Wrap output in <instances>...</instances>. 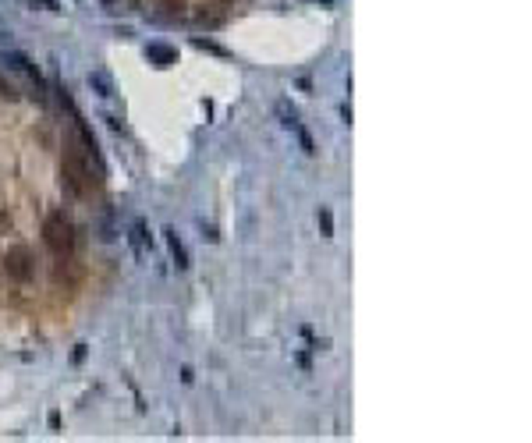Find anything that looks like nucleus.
Listing matches in <instances>:
<instances>
[{
  "label": "nucleus",
  "instance_id": "1",
  "mask_svg": "<svg viewBox=\"0 0 532 443\" xmlns=\"http://www.w3.org/2000/svg\"><path fill=\"white\" fill-rule=\"evenodd\" d=\"M61 181L75 199H92L103 185V160H96L78 135L64 139V156H61Z\"/></svg>",
  "mask_w": 532,
  "mask_h": 443
},
{
  "label": "nucleus",
  "instance_id": "2",
  "mask_svg": "<svg viewBox=\"0 0 532 443\" xmlns=\"http://www.w3.org/2000/svg\"><path fill=\"white\" fill-rule=\"evenodd\" d=\"M43 241L57 259H71V252H75V224L61 209L43 220Z\"/></svg>",
  "mask_w": 532,
  "mask_h": 443
},
{
  "label": "nucleus",
  "instance_id": "3",
  "mask_svg": "<svg viewBox=\"0 0 532 443\" xmlns=\"http://www.w3.org/2000/svg\"><path fill=\"white\" fill-rule=\"evenodd\" d=\"M4 64H8L11 71H22V75H29V78H32L39 89H46V85H43V75H39V68H36V64L25 57V53H18V50H8V53H4Z\"/></svg>",
  "mask_w": 532,
  "mask_h": 443
},
{
  "label": "nucleus",
  "instance_id": "4",
  "mask_svg": "<svg viewBox=\"0 0 532 443\" xmlns=\"http://www.w3.org/2000/svg\"><path fill=\"white\" fill-rule=\"evenodd\" d=\"M277 110H281V118H284V125L298 135V142H302V149L312 156L316 153V146H312V139H309V132L302 128V121H298V114H295V106H288V103H277Z\"/></svg>",
  "mask_w": 532,
  "mask_h": 443
},
{
  "label": "nucleus",
  "instance_id": "5",
  "mask_svg": "<svg viewBox=\"0 0 532 443\" xmlns=\"http://www.w3.org/2000/svg\"><path fill=\"white\" fill-rule=\"evenodd\" d=\"M146 61L156 64V68H171V64L178 61V50L167 46V43H149V46H146Z\"/></svg>",
  "mask_w": 532,
  "mask_h": 443
},
{
  "label": "nucleus",
  "instance_id": "6",
  "mask_svg": "<svg viewBox=\"0 0 532 443\" xmlns=\"http://www.w3.org/2000/svg\"><path fill=\"white\" fill-rule=\"evenodd\" d=\"M8 273L11 276H18V281H29V276H32V266H29V248H11L8 252Z\"/></svg>",
  "mask_w": 532,
  "mask_h": 443
},
{
  "label": "nucleus",
  "instance_id": "7",
  "mask_svg": "<svg viewBox=\"0 0 532 443\" xmlns=\"http://www.w3.org/2000/svg\"><path fill=\"white\" fill-rule=\"evenodd\" d=\"M164 234H167V248H171V255H174V262H178V269H188L192 262H188V252H185V245H181V238H178V234H174L171 227H167Z\"/></svg>",
  "mask_w": 532,
  "mask_h": 443
},
{
  "label": "nucleus",
  "instance_id": "8",
  "mask_svg": "<svg viewBox=\"0 0 532 443\" xmlns=\"http://www.w3.org/2000/svg\"><path fill=\"white\" fill-rule=\"evenodd\" d=\"M319 227H323V234H327V238H334V216H330V209H327V206H319Z\"/></svg>",
  "mask_w": 532,
  "mask_h": 443
},
{
  "label": "nucleus",
  "instance_id": "9",
  "mask_svg": "<svg viewBox=\"0 0 532 443\" xmlns=\"http://www.w3.org/2000/svg\"><path fill=\"white\" fill-rule=\"evenodd\" d=\"M89 85H96V89H99V96H111V82H106V75H99V71H96V75H89Z\"/></svg>",
  "mask_w": 532,
  "mask_h": 443
},
{
  "label": "nucleus",
  "instance_id": "10",
  "mask_svg": "<svg viewBox=\"0 0 532 443\" xmlns=\"http://www.w3.org/2000/svg\"><path fill=\"white\" fill-rule=\"evenodd\" d=\"M195 46H199V50H209V53H220V57H224V50H220L217 43H209V39H195Z\"/></svg>",
  "mask_w": 532,
  "mask_h": 443
},
{
  "label": "nucleus",
  "instance_id": "11",
  "mask_svg": "<svg viewBox=\"0 0 532 443\" xmlns=\"http://www.w3.org/2000/svg\"><path fill=\"white\" fill-rule=\"evenodd\" d=\"M0 96H8V99H18L15 85H11V82H4V78H0Z\"/></svg>",
  "mask_w": 532,
  "mask_h": 443
},
{
  "label": "nucleus",
  "instance_id": "12",
  "mask_svg": "<svg viewBox=\"0 0 532 443\" xmlns=\"http://www.w3.org/2000/svg\"><path fill=\"white\" fill-rule=\"evenodd\" d=\"M160 8H167V11H178V8H185V0H156Z\"/></svg>",
  "mask_w": 532,
  "mask_h": 443
},
{
  "label": "nucleus",
  "instance_id": "13",
  "mask_svg": "<svg viewBox=\"0 0 532 443\" xmlns=\"http://www.w3.org/2000/svg\"><path fill=\"white\" fill-rule=\"evenodd\" d=\"M82 358H85V344H78V348H75V355H71V362H75V365H78V362H82Z\"/></svg>",
  "mask_w": 532,
  "mask_h": 443
},
{
  "label": "nucleus",
  "instance_id": "14",
  "mask_svg": "<svg viewBox=\"0 0 532 443\" xmlns=\"http://www.w3.org/2000/svg\"><path fill=\"white\" fill-rule=\"evenodd\" d=\"M103 4H106V8H121V0H103Z\"/></svg>",
  "mask_w": 532,
  "mask_h": 443
}]
</instances>
